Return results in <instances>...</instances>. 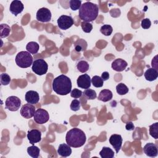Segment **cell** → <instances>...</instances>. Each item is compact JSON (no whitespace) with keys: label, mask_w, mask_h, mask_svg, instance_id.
Instances as JSON below:
<instances>
[{"label":"cell","mask_w":158,"mask_h":158,"mask_svg":"<svg viewBox=\"0 0 158 158\" xmlns=\"http://www.w3.org/2000/svg\"><path fill=\"white\" fill-rule=\"evenodd\" d=\"M27 152L30 156H31L33 158H38L40 156V148H38L36 146H31L27 148Z\"/></svg>","instance_id":"cb8c5ba5"},{"label":"cell","mask_w":158,"mask_h":158,"mask_svg":"<svg viewBox=\"0 0 158 158\" xmlns=\"http://www.w3.org/2000/svg\"><path fill=\"white\" fill-rule=\"evenodd\" d=\"M21 105L20 99L15 96H10L8 97L5 101L6 109L10 111H17L19 110Z\"/></svg>","instance_id":"8992f818"},{"label":"cell","mask_w":158,"mask_h":158,"mask_svg":"<svg viewBox=\"0 0 158 158\" xmlns=\"http://www.w3.org/2000/svg\"><path fill=\"white\" fill-rule=\"evenodd\" d=\"M27 138L30 144L33 145L35 143H38L41 139V132L36 129H33L28 131Z\"/></svg>","instance_id":"7c38bea8"},{"label":"cell","mask_w":158,"mask_h":158,"mask_svg":"<svg viewBox=\"0 0 158 158\" xmlns=\"http://www.w3.org/2000/svg\"><path fill=\"white\" fill-rule=\"evenodd\" d=\"M99 155L102 158H113L114 157V152L110 148L103 147L99 152Z\"/></svg>","instance_id":"44dd1931"},{"label":"cell","mask_w":158,"mask_h":158,"mask_svg":"<svg viewBox=\"0 0 158 158\" xmlns=\"http://www.w3.org/2000/svg\"><path fill=\"white\" fill-rule=\"evenodd\" d=\"M83 94L86 98L87 99H89V100L94 99L97 96L96 91L94 89H85L83 92Z\"/></svg>","instance_id":"f1b7e54d"},{"label":"cell","mask_w":158,"mask_h":158,"mask_svg":"<svg viewBox=\"0 0 158 158\" xmlns=\"http://www.w3.org/2000/svg\"><path fill=\"white\" fill-rule=\"evenodd\" d=\"M113 28L110 25H104L100 28V31L105 36H110L112 33Z\"/></svg>","instance_id":"f546056e"},{"label":"cell","mask_w":158,"mask_h":158,"mask_svg":"<svg viewBox=\"0 0 158 158\" xmlns=\"http://www.w3.org/2000/svg\"><path fill=\"white\" fill-rule=\"evenodd\" d=\"M101 78L103 81H106L109 78V73L107 72H104L101 74Z\"/></svg>","instance_id":"74e56055"},{"label":"cell","mask_w":158,"mask_h":158,"mask_svg":"<svg viewBox=\"0 0 158 158\" xmlns=\"http://www.w3.org/2000/svg\"><path fill=\"white\" fill-rule=\"evenodd\" d=\"M31 69L36 75H43L46 73L48 69V65L44 59H38L33 61Z\"/></svg>","instance_id":"5b68a950"},{"label":"cell","mask_w":158,"mask_h":158,"mask_svg":"<svg viewBox=\"0 0 158 158\" xmlns=\"http://www.w3.org/2000/svg\"><path fill=\"white\" fill-rule=\"evenodd\" d=\"M149 134L154 139L158 138V123L156 122L149 126Z\"/></svg>","instance_id":"484cf974"},{"label":"cell","mask_w":158,"mask_h":158,"mask_svg":"<svg viewBox=\"0 0 158 158\" xmlns=\"http://www.w3.org/2000/svg\"><path fill=\"white\" fill-rule=\"evenodd\" d=\"M116 91L119 95H124L128 92V88L124 83H120L117 85Z\"/></svg>","instance_id":"4316f807"},{"label":"cell","mask_w":158,"mask_h":158,"mask_svg":"<svg viewBox=\"0 0 158 158\" xmlns=\"http://www.w3.org/2000/svg\"><path fill=\"white\" fill-rule=\"evenodd\" d=\"M144 75L146 80L152 81L157 79L158 77V72L154 68H149L144 72Z\"/></svg>","instance_id":"d6986e66"},{"label":"cell","mask_w":158,"mask_h":158,"mask_svg":"<svg viewBox=\"0 0 158 158\" xmlns=\"http://www.w3.org/2000/svg\"><path fill=\"white\" fill-rule=\"evenodd\" d=\"M127 65H128V64L125 60H124L123 59L118 58L112 62L111 67L113 70L117 72H122L126 69Z\"/></svg>","instance_id":"e0dca14e"},{"label":"cell","mask_w":158,"mask_h":158,"mask_svg":"<svg viewBox=\"0 0 158 158\" xmlns=\"http://www.w3.org/2000/svg\"><path fill=\"white\" fill-rule=\"evenodd\" d=\"M35 107L31 104H24L20 109V114L25 118H30L34 116L35 113Z\"/></svg>","instance_id":"30bf717a"},{"label":"cell","mask_w":158,"mask_h":158,"mask_svg":"<svg viewBox=\"0 0 158 158\" xmlns=\"http://www.w3.org/2000/svg\"><path fill=\"white\" fill-rule=\"evenodd\" d=\"M83 49L81 48V45L80 44H77L76 46H75V51H77V52H80L81 51H83Z\"/></svg>","instance_id":"f35d334b"},{"label":"cell","mask_w":158,"mask_h":158,"mask_svg":"<svg viewBox=\"0 0 158 158\" xmlns=\"http://www.w3.org/2000/svg\"><path fill=\"white\" fill-rule=\"evenodd\" d=\"M10 32V27L6 23L0 25V36L1 38L7 37Z\"/></svg>","instance_id":"603a6c76"},{"label":"cell","mask_w":158,"mask_h":158,"mask_svg":"<svg viewBox=\"0 0 158 158\" xmlns=\"http://www.w3.org/2000/svg\"><path fill=\"white\" fill-rule=\"evenodd\" d=\"M91 81L93 85L96 88H100L103 86L104 81L101 77L95 75L92 78V79H91Z\"/></svg>","instance_id":"83f0119b"},{"label":"cell","mask_w":158,"mask_h":158,"mask_svg":"<svg viewBox=\"0 0 158 158\" xmlns=\"http://www.w3.org/2000/svg\"><path fill=\"white\" fill-rule=\"evenodd\" d=\"M86 140L85 133L78 128H73L67 131L65 141L72 148H80L84 145Z\"/></svg>","instance_id":"3957f363"},{"label":"cell","mask_w":158,"mask_h":158,"mask_svg":"<svg viewBox=\"0 0 158 158\" xmlns=\"http://www.w3.org/2000/svg\"><path fill=\"white\" fill-rule=\"evenodd\" d=\"M25 101L31 104H35L38 102L40 100V96L38 92L33 90L27 91L25 96Z\"/></svg>","instance_id":"2e32d148"},{"label":"cell","mask_w":158,"mask_h":158,"mask_svg":"<svg viewBox=\"0 0 158 158\" xmlns=\"http://www.w3.org/2000/svg\"><path fill=\"white\" fill-rule=\"evenodd\" d=\"M122 138L120 135L114 134L112 135L109 138L110 144L114 147L116 153H118L122 147Z\"/></svg>","instance_id":"4fadbf2b"},{"label":"cell","mask_w":158,"mask_h":158,"mask_svg":"<svg viewBox=\"0 0 158 158\" xmlns=\"http://www.w3.org/2000/svg\"><path fill=\"white\" fill-rule=\"evenodd\" d=\"M91 78L88 74H83L80 75L77 80L78 87L83 89H88L91 86Z\"/></svg>","instance_id":"8fae6325"},{"label":"cell","mask_w":158,"mask_h":158,"mask_svg":"<svg viewBox=\"0 0 158 158\" xmlns=\"http://www.w3.org/2000/svg\"><path fill=\"white\" fill-rule=\"evenodd\" d=\"M81 27L83 31L85 33H90L93 30V25L89 22H82L81 23Z\"/></svg>","instance_id":"d6a6232c"},{"label":"cell","mask_w":158,"mask_h":158,"mask_svg":"<svg viewBox=\"0 0 158 158\" xmlns=\"http://www.w3.org/2000/svg\"><path fill=\"white\" fill-rule=\"evenodd\" d=\"M52 86L55 93L64 96L71 92L72 82L69 77L62 74L53 80Z\"/></svg>","instance_id":"7a4b0ae2"},{"label":"cell","mask_w":158,"mask_h":158,"mask_svg":"<svg viewBox=\"0 0 158 158\" xmlns=\"http://www.w3.org/2000/svg\"><path fill=\"white\" fill-rule=\"evenodd\" d=\"M82 94H83V92H82L81 90L77 89V88H74V89H73V90H72L71 92H70V96H71V97H72V98H75V99L80 98V97L81 96Z\"/></svg>","instance_id":"e575fe53"},{"label":"cell","mask_w":158,"mask_h":158,"mask_svg":"<svg viewBox=\"0 0 158 158\" xmlns=\"http://www.w3.org/2000/svg\"><path fill=\"white\" fill-rule=\"evenodd\" d=\"M69 5L72 10H76L80 8L81 6V1L77 0H70L69 1Z\"/></svg>","instance_id":"1f68e13d"},{"label":"cell","mask_w":158,"mask_h":158,"mask_svg":"<svg viewBox=\"0 0 158 158\" xmlns=\"http://www.w3.org/2000/svg\"><path fill=\"white\" fill-rule=\"evenodd\" d=\"M112 93L109 89H102L99 94L98 97V100L103 101V102H107L112 98Z\"/></svg>","instance_id":"ffe728a7"},{"label":"cell","mask_w":158,"mask_h":158,"mask_svg":"<svg viewBox=\"0 0 158 158\" xmlns=\"http://www.w3.org/2000/svg\"><path fill=\"white\" fill-rule=\"evenodd\" d=\"M57 25L61 30H67L73 25V19L71 16L62 15L57 19Z\"/></svg>","instance_id":"ba28073f"},{"label":"cell","mask_w":158,"mask_h":158,"mask_svg":"<svg viewBox=\"0 0 158 158\" xmlns=\"http://www.w3.org/2000/svg\"><path fill=\"white\" fill-rule=\"evenodd\" d=\"M125 128L127 130H128V131H132L135 129V126H134V124L132 122H128L126 123V125H125Z\"/></svg>","instance_id":"8d00e7d4"},{"label":"cell","mask_w":158,"mask_h":158,"mask_svg":"<svg viewBox=\"0 0 158 158\" xmlns=\"http://www.w3.org/2000/svg\"><path fill=\"white\" fill-rule=\"evenodd\" d=\"M24 9V6L20 1L15 0L12 1L10 3L9 10L10 12L14 14L15 16H17L19 14H20Z\"/></svg>","instance_id":"5bb4252c"},{"label":"cell","mask_w":158,"mask_h":158,"mask_svg":"<svg viewBox=\"0 0 158 158\" xmlns=\"http://www.w3.org/2000/svg\"><path fill=\"white\" fill-rule=\"evenodd\" d=\"M36 18L39 22H48L51 19V12L48 8H40L36 12Z\"/></svg>","instance_id":"9c48e42d"},{"label":"cell","mask_w":158,"mask_h":158,"mask_svg":"<svg viewBox=\"0 0 158 158\" xmlns=\"http://www.w3.org/2000/svg\"><path fill=\"white\" fill-rule=\"evenodd\" d=\"M33 57L28 51H20L15 57V63L20 68H28L33 64Z\"/></svg>","instance_id":"277c9868"},{"label":"cell","mask_w":158,"mask_h":158,"mask_svg":"<svg viewBox=\"0 0 158 158\" xmlns=\"http://www.w3.org/2000/svg\"><path fill=\"white\" fill-rule=\"evenodd\" d=\"M77 68L79 72L81 73H85L88 70L89 64L85 60H80L77 63Z\"/></svg>","instance_id":"d4e9b609"},{"label":"cell","mask_w":158,"mask_h":158,"mask_svg":"<svg viewBox=\"0 0 158 158\" xmlns=\"http://www.w3.org/2000/svg\"><path fill=\"white\" fill-rule=\"evenodd\" d=\"M141 27L144 29H148L150 28L151 25V22L149 19H144L141 20Z\"/></svg>","instance_id":"d590c367"},{"label":"cell","mask_w":158,"mask_h":158,"mask_svg":"<svg viewBox=\"0 0 158 158\" xmlns=\"http://www.w3.org/2000/svg\"><path fill=\"white\" fill-rule=\"evenodd\" d=\"M39 48V44L35 41H30L26 46V49L27 51L32 54H36L38 52Z\"/></svg>","instance_id":"7402d4cb"},{"label":"cell","mask_w":158,"mask_h":158,"mask_svg":"<svg viewBox=\"0 0 158 158\" xmlns=\"http://www.w3.org/2000/svg\"><path fill=\"white\" fill-rule=\"evenodd\" d=\"M57 153L60 156L66 157L70 156L72 153V149L67 144L62 143L59 144L57 149Z\"/></svg>","instance_id":"ac0fdd59"},{"label":"cell","mask_w":158,"mask_h":158,"mask_svg":"<svg viewBox=\"0 0 158 158\" xmlns=\"http://www.w3.org/2000/svg\"><path fill=\"white\" fill-rule=\"evenodd\" d=\"M143 151L145 154L149 157H156L158 154L157 146L152 143H147L143 148Z\"/></svg>","instance_id":"9a60e30c"},{"label":"cell","mask_w":158,"mask_h":158,"mask_svg":"<svg viewBox=\"0 0 158 158\" xmlns=\"http://www.w3.org/2000/svg\"><path fill=\"white\" fill-rule=\"evenodd\" d=\"M10 80H11L10 77L8 74H7L6 73H3L1 74L0 81H1V85H7L10 82Z\"/></svg>","instance_id":"4dcf8cb0"},{"label":"cell","mask_w":158,"mask_h":158,"mask_svg":"<svg viewBox=\"0 0 158 158\" xmlns=\"http://www.w3.org/2000/svg\"><path fill=\"white\" fill-rule=\"evenodd\" d=\"M33 119L38 124H44L46 123L49 118V115L47 110L43 109H38L34 114Z\"/></svg>","instance_id":"52a82bcc"},{"label":"cell","mask_w":158,"mask_h":158,"mask_svg":"<svg viewBox=\"0 0 158 158\" xmlns=\"http://www.w3.org/2000/svg\"><path fill=\"white\" fill-rule=\"evenodd\" d=\"M80 108V101L77 99H73L70 104V109L73 111H77Z\"/></svg>","instance_id":"836d02e7"},{"label":"cell","mask_w":158,"mask_h":158,"mask_svg":"<svg viewBox=\"0 0 158 158\" xmlns=\"http://www.w3.org/2000/svg\"><path fill=\"white\" fill-rule=\"evenodd\" d=\"M99 12V7L97 4L87 1L81 4L79 9L78 16L83 22H90L95 20Z\"/></svg>","instance_id":"6da1fadb"}]
</instances>
